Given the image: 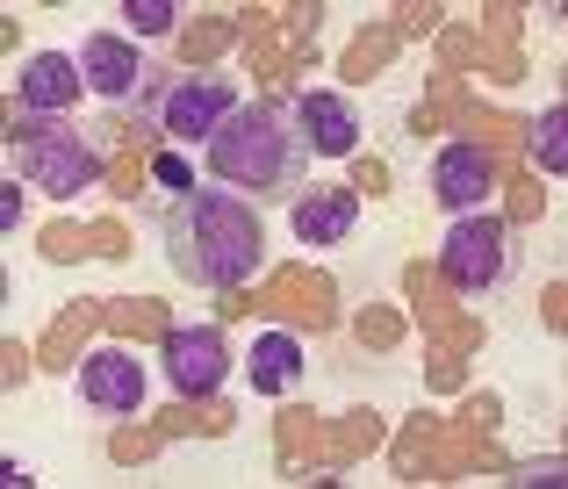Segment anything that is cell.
Here are the masks:
<instances>
[{"label": "cell", "mask_w": 568, "mask_h": 489, "mask_svg": "<svg viewBox=\"0 0 568 489\" xmlns=\"http://www.w3.org/2000/svg\"><path fill=\"white\" fill-rule=\"evenodd\" d=\"M144 224L166 245L173 274L194 281V288H209V295L245 288L266 266V252H274L266 245L260 202H245L237 187H194L181 202H144Z\"/></svg>", "instance_id": "obj_1"}, {"label": "cell", "mask_w": 568, "mask_h": 489, "mask_svg": "<svg viewBox=\"0 0 568 489\" xmlns=\"http://www.w3.org/2000/svg\"><path fill=\"white\" fill-rule=\"evenodd\" d=\"M310 137L295 123V101H245L209 144L216 187H237L245 202H295L310 187Z\"/></svg>", "instance_id": "obj_2"}, {"label": "cell", "mask_w": 568, "mask_h": 489, "mask_svg": "<svg viewBox=\"0 0 568 489\" xmlns=\"http://www.w3.org/2000/svg\"><path fill=\"white\" fill-rule=\"evenodd\" d=\"M80 72H87V94L101 101L115 130H138V123H159V101L173 94L166 65L144 51L138 37H115V29H94L80 43Z\"/></svg>", "instance_id": "obj_3"}, {"label": "cell", "mask_w": 568, "mask_h": 489, "mask_svg": "<svg viewBox=\"0 0 568 489\" xmlns=\"http://www.w3.org/2000/svg\"><path fill=\"white\" fill-rule=\"evenodd\" d=\"M8 166L22 187H37V195L51 202H80L87 187H101V173H109V159L94 152V144L65 123H37V115H8Z\"/></svg>", "instance_id": "obj_4"}, {"label": "cell", "mask_w": 568, "mask_h": 489, "mask_svg": "<svg viewBox=\"0 0 568 489\" xmlns=\"http://www.w3.org/2000/svg\"><path fill=\"white\" fill-rule=\"evenodd\" d=\"M518 266V238L504 216H454V231H446L439 245V274L454 281V295H497L504 281H511Z\"/></svg>", "instance_id": "obj_5"}, {"label": "cell", "mask_w": 568, "mask_h": 489, "mask_svg": "<svg viewBox=\"0 0 568 489\" xmlns=\"http://www.w3.org/2000/svg\"><path fill=\"white\" fill-rule=\"evenodd\" d=\"M237 109H245V101H237V80H231V72H181V80H173V94L159 101V123L152 130H166L173 144H202V152H209Z\"/></svg>", "instance_id": "obj_6"}, {"label": "cell", "mask_w": 568, "mask_h": 489, "mask_svg": "<svg viewBox=\"0 0 568 489\" xmlns=\"http://www.w3.org/2000/svg\"><path fill=\"white\" fill-rule=\"evenodd\" d=\"M159 360H166V389L181 404H209L231 381V338H223V324H173Z\"/></svg>", "instance_id": "obj_7"}, {"label": "cell", "mask_w": 568, "mask_h": 489, "mask_svg": "<svg viewBox=\"0 0 568 489\" xmlns=\"http://www.w3.org/2000/svg\"><path fill=\"white\" fill-rule=\"evenodd\" d=\"M72 389H80V404L94 410V418H138V410L152 404V375H144V360L123 353V346H94L72 367Z\"/></svg>", "instance_id": "obj_8"}, {"label": "cell", "mask_w": 568, "mask_h": 489, "mask_svg": "<svg viewBox=\"0 0 568 489\" xmlns=\"http://www.w3.org/2000/svg\"><path fill=\"white\" fill-rule=\"evenodd\" d=\"M80 94H87V72L65 51H37L14 72V115H37V123H65L80 109Z\"/></svg>", "instance_id": "obj_9"}, {"label": "cell", "mask_w": 568, "mask_h": 489, "mask_svg": "<svg viewBox=\"0 0 568 489\" xmlns=\"http://www.w3.org/2000/svg\"><path fill=\"white\" fill-rule=\"evenodd\" d=\"M432 195H439V210L475 216L497 195V159H489L483 144H439V159H432Z\"/></svg>", "instance_id": "obj_10"}, {"label": "cell", "mask_w": 568, "mask_h": 489, "mask_svg": "<svg viewBox=\"0 0 568 489\" xmlns=\"http://www.w3.org/2000/svg\"><path fill=\"white\" fill-rule=\"evenodd\" d=\"M295 123H303V137H310L317 159L361 152V109H353L346 94H332V86H303V94H295Z\"/></svg>", "instance_id": "obj_11"}, {"label": "cell", "mask_w": 568, "mask_h": 489, "mask_svg": "<svg viewBox=\"0 0 568 489\" xmlns=\"http://www.w3.org/2000/svg\"><path fill=\"white\" fill-rule=\"evenodd\" d=\"M288 231L295 245H346L361 231V195L353 187H303L288 202Z\"/></svg>", "instance_id": "obj_12"}, {"label": "cell", "mask_w": 568, "mask_h": 489, "mask_svg": "<svg viewBox=\"0 0 568 489\" xmlns=\"http://www.w3.org/2000/svg\"><path fill=\"white\" fill-rule=\"evenodd\" d=\"M245 381L274 404V396H288L295 381H303V338L295 332H260V346H252L245 360Z\"/></svg>", "instance_id": "obj_13"}, {"label": "cell", "mask_w": 568, "mask_h": 489, "mask_svg": "<svg viewBox=\"0 0 568 489\" xmlns=\"http://www.w3.org/2000/svg\"><path fill=\"white\" fill-rule=\"evenodd\" d=\"M526 159H532L540 173H555V181H568V101H555V109L532 115V130H526Z\"/></svg>", "instance_id": "obj_14"}, {"label": "cell", "mask_w": 568, "mask_h": 489, "mask_svg": "<svg viewBox=\"0 0 568 489\" xmlns=\"http://www.w3.org/2000/svg\"><path fill=\"white\" fill-rule=\"evenodd\" d=\"M123 29L138 43H166L173 29H181V8H173V0H123Z\"/></svg>", "instance_id": "obj_15"}, {"label": "cell", "mask_w": 568, "mask_h": 489, "mask_svg": "<svg viewBox=\"0 0 568 489\" xmlns=\"http://www.w3.org/2000/svg\"><path fill=\"white\" fill-rule=\"evenodd\" d=\"M152 187H159L152 202H181V195H194V166H187L181 152H159L152 159Z\"/></svg>", "instance_id": "obj_16"}, {"label": "cell", "mask_w": 568, "mask_h": 489, "mask_svg": "<svg viewBox=\"0 0 568 489\" xmlns=\"http://www.w3.org/2000/svg\"><path fill=\"white\" fill-rule=\"evenodd\" d=\"M511 482L518 489H568V461H518Z\"/></svg>", "instance_id": "obj_17"}, {"label": "cell", "mask_w": 568, "mask_h": 489, "mask_svg": "<svg viewBox=\"0 0 568 489\" xmlns=\"http://www.w3.org/2000/svg\"><path fill=\"white\" fill-rule=\"evenodd\" d=\"M0 231H22V181L0 187Z\"/></svg>", "instance_id": "obj_18"}]
</instances>
